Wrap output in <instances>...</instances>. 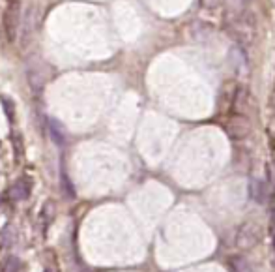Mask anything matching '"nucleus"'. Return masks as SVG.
Listing matches in <instances>:
<instances>
[{"label":"nucleus","instance_id":"obj_5","mask_svg":"<svg viewBox=\"0 0 275 272\" xmlns=\"http://www.w3.org/2000/svg\"><path fill=\"white\" fill-rule=\"evenodd\" d=\"M49 132H51V137H53V141H55L56 145H64V132H62V128H60L58 122L49 120Z\"/></svg>","mask_w":275,"mask_h":272},{"label":"nucleus","instance_id":"obj_7","mask_svg":"<svg viewBox=\"0 0 275 272\" xmlns=\"http://www.w3.org/2000/svg\"><path fill=\"white\" fill-rule=\"evenodd\" d=\"M275 227V212H274V216H272V229Z\"/></svg>","mask_w":275,"mask_h":272},{"label":"nucleus","instance_id":"obj_8","mask_svg":"<svg viewBox=\"0 0 275 272\" xmlns=\"http://www.w3.org/2000/svg\"><path fill=\"white\" fill-rule=\"evenodd\" d=\"M274 244H275V236H274Z\"/></svg>","mask_w":275,"mask_h":272},{"label":"nucleus","instance_id":"obj_1","mask_svg":"<svg viewBox=\"0 0 275 272\" xmlns=\"http://www.w3.org/2000/svg\"><path fill=\"white\" fill-rule=\"evenodd\" d=\"M260 236H262V231L255 222L241 223V227L236 233V246H238V250L247 252V250H251L260 242Z\"/></svg>","mask_w":275,"mask_h":272},{"label":"nucleus","instance_id":"obj_4","mask_svg":"<svg viewBox=\"0 0 275 272\" xmlns=\"http://www.w3.org/2000/svg\"><path fill=\"white\" fill-rule=\"evenodd\" d=\"M12 197L15 201H21V199L28 197V184L24 178H19L15 184L12 186Z\"/></svg>","mask_w":275,"mask_h":272},{"label":"nucleus","instance_id":"obj_2","mask_svg":"<svg viewBox=\"0 0 275 272\" xmlns=\"http://www.w3.org/2000/svg\"><path fill=\"white\" fill-rule=\"evenodd\" d=\"M17 25H19V4L12 2L4 15V28H6V36L10 41H13L17 36Z\"/></svg>","mask_w":275,"mask_h":272},{"label":"nucleus","instance_id":"obj_3","mask_svg":"<svg viewBox=\"0 0 275 272\" xmlns=\"http://www.w3.org/2000/svg\"><path fill=\"white\" fill-rule=\"evenodd\" d=\"M251 197L257 201V203H266V197H268V186L262 178H253L251 180Z\"/></svg>","mask_w":275,"mask_h":272},{"label":"nucleus","instance_id":"obj_6","mask_svg":"<svg viewBox=\"0 0 275 272\" xmlns=\"http://www.w3.org/2000/svg\"><path fill=\"white\" fill-rule=\"evenodd\" d=\"M4 272H21V263L15 257H10L4 265Z\"/></svg>","mask_w":275,"mask_h":272}]
</instances>
